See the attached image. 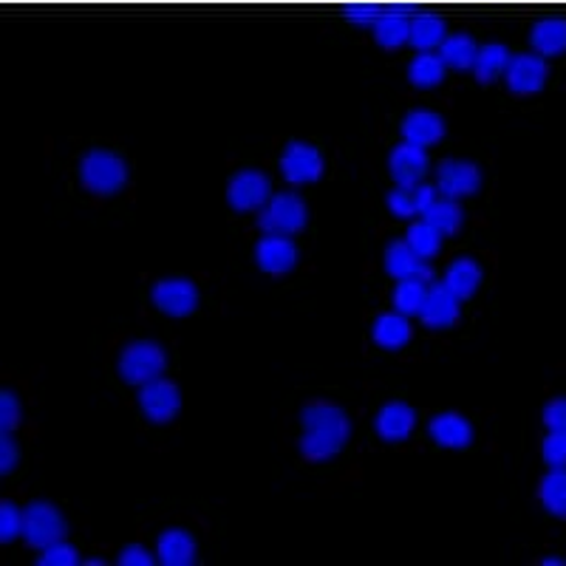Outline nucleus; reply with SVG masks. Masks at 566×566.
<instances>
[{
    "label": "nucleus",
    "instance_id": "nucleus-1",
    "mask_svg": "<svg viewBox=\"0 0 566 566\" xmlns=\"http://www.w3.org/2000/svg\"><path fill=\"white\" fill-rule=\"evenodd\" d=\"M301 422L306 428L301 439V453L310 462H328L346 448L352 437V422L337 406L328 402H315V406L303 408Z\"/></svg>",
    "mask_w": 566,
    "mask_h": 566
},
{
    "label": "nucleus",
    "instance_id": "nucleus-2",
    "mask_svg": "<svg viewBox=\"0 0 566 566\" xmlns=\"http://www.w3.org/2000/svg\"><path fill=\"white\" fill-rule=\"evenodd\" d=\"M80 181L88 193L114 196L128 185V165H125L123 156L94 148L80 161Z\"/></svg>",
    "mask_w": 566,
    "mask_h": 566
},
{
    "label": "nucleus",
    "instance_id": "nucleus-3",
    "mask_svg": "<svg viewBox=\"0 0 566 566\" xmlns=\"http://www.w3.org/2000/svg\"><path fill=\"white\" fill-rule=\"evenodd\" d=\"M165 368H168V354L154 340L128 343L119 354V374L130 386H145V382L156 380L165 374Z\"/></svg>",
    "mask_w": 566,
    "mask_h": 566
},
{
    "label": "nucleus",
    "instance_id": "nucleus-4",
    "mask_svg": "<svg viewBox=\"0 0 566 566\" xmlns=\"http://www.w3.org/2000/svg\"><path fill=\"white\" fill-rule=\"evenodd\" d=\"M310 221V207L297 193H275L258 216V227L275 235H297Z\"/></svg>",
    "mask_w": 566,
    "mask_h": 566
},
{
    "label": "nucleus",
    "instance_id": "nucleus-5",
    "mask_svg": "<svg viewBox=\"0 0 566 566\" xmlns=\"http://www.w3.org/2000/svg\"><path fill=\"white\" fill-rule=\"evenodd\" d=\"M65 533H69V524L52 502H32L23 510V538L29 547L43 553L45 547L63 541Z\"/></svg>",
    "mask_w": 566,
    "mask_h": 566
},
{
    "label": "nucleus",
    "instance_id": "nucleus-6",
    "mask_svg": "<svg viewBox=\"0 0 566 566\" xmlns=\"http://www.w3.org/2000/svg\"><path fill=\"white\" fill-rule=\"evenodd\" d=\"M326 170L323 154L310 142H290L281 156V174L290 185H312Z\"/></svg>",
    "mask_w": 566,
    "mask_h": 566
},
{
    "label": "nucleus",
    "instance_id": "nucleus-7",
    "mask_svg": "<svg viewBox=\"0 0 566 566\" xmlns=\"http://www.w3.org/2000/svg\"><path fill=\"white\" fill-rule=\"evenodd\" d=\"M156 310L170 317H187L199 310V290L193 281L187 277H165L150 292Z\"/></svg>",
    "mask_w": 566,
    "mask_h": 566
},
{
    "label": "nucleus",
    "instance_id": "nucleus-8",
    "mask_svg": "<svg viewBox=\"0 0 566 566\" xmlns=\"http://www.w3.org/2000/svg\"><path fill=\"white\" fill-rule=\"evenodd\" d=\"M272 199L270 176L261 170H239L227 185V201L235 212H252L261 210L266 201Z\"/></svg>",
    "mask_w": 566,
    "mask_h": 566
},
{
    "label": "nucleus",
    "instance_id": "nucleus-9",
    "mask_svg": "<svg viewBox=\"0 0 566 566\" xmlns=\"http://www.w3.org/2000/svg\"><path fill=\"white\" fill-rule=\"evenodd\" d=\"M139 408L142 413L156 424H168L181 411V391L176 382L156 377V380L145 382L139 391Z\"/></svg>",
    "mask_w": 566,
    "mask_h": 566
},
{
    "label": "nucleus",
    "instance_id": "nucleus-10",
    "mask_svg": "<svg viewBox=\"0 0 566 566\" xmlns=\"http://www.w3.org/2000/svg\"><path fill=\"white\" fill-rule=\"evenodd\" d=\"M437 187L439 193L448 199H468L476 196L482 187V170L473 161L464 159H444L437 170Z\"/></svg>",
    "mask_w": 566,
    "mask_h": 566
},
{
    "label": "nucleus",
    "instance_id": "nucleus-11",
    "mask_svg": "<svg viewBox=\"0 0 566 566\" xmlns=\"http://www.w3.org/2000/svg\"><path fill=\"white\" fill-rule=\"evenodd\" d=\"M547 60L541 57V54H513L507 71H504L507 88L513 91V94H522V97L538 94V91L547 85Z\"/></svg>",
    "mask_w": 566,
    "mask_h": 566
},
{
    "label": "nucleus",
    "instance_id": "nucleus-12",
    "mask_svg": "<svg viewBox=\"0 0 566 566\" xmlns=\"http://www.w3.org/2000/svg\"><path fill=\"white\" fill-rule=\"evenodd\" d=\"M255 261L258 266L270 275H283V272L295 270L297 264V247L292 235H275L266 232L264 239L258 241L255 247Z\"/></svg>",
    "mask_w": 566,
    "mask_h": 566
},
{
    "label": "nucleus",
    "instance_id": "nucleus-13",
    "mask_svg": "<svg viewBox=\"0 0 566 566\" xmlns=\"http://www.w3.org/2000/svg\"><path fill=\"white\" fill-rule=\"evenodd\" d=\"M428 168H431L428 154H424L422 145H413V142H402L388 156V170H391L397 185H419Z\"/></svg>",
    "mask_w": 566,
    "mask_h": 566
},
{
    "label": "nucleus",
    "instance_id": "nucleus-14",
    "mask_svg": "<svg viewBox=\"0 0 566 566\" xmlns=\"http://www.w3.org/2000/svg\"><path fill=\"white\" fill-rule=\"evenodd\" d=\"M459 297L453 295L444 283H431L428 286V297H424V306L419 312V321L428 328H448L459 321Z\"/></svg>",
    "mask_w": 566,
    "mask_h": 566
},
{
    "label": "nucleus",
    "instance_id": "nucleus-15",
    "mask_svg": "<svg viewBox=\"0 0 566 566\" xmlns=\"http://www.w3.org/2000/svg\"><path fill=\"white\" fill-rule=\"evenodd\" d=\"M428 437L439 444V448H451V451H464L473 444V424L464 419L462 413H437L428 422Z\"/></svg>",
    "mask_w": 566,
    "mask_h": 566
},
{
    "label": "nucleus",
    "instance_id": "nucleus-16",
    "mask_svg": "<svg viewBox=\"0 0 566 566\" xmlns=\"http://www.w3.org/2000/svg\"><path fill=\"white\" fill-rule=\"evenodd\" d=\"M386 272L394 277V281H406V277H419V281L431 283L433 272L431 266L424 264V258H419L417 252L411 250L406 239L402 241H391L386 247Z\"/></svg>",
    "mask_w": 566,
    "mask_h": 566
},
{
    "label": "nucleus",
    "instance_id": "nucleus-17",
    "mask_svg": "<svg viewBox=\"0 0 566 566\" xmlns=\"http://www.w3.org/2000/svg\"><path fill=\"white\" fill-rule=\"evenodd\" d=\"M437 201V190L428 185H397L388 193L386 205L397 219H419L428 212V207Z\"/></svg>",
    "mask_w": 566,
    "mask_h": 566
},
{
    "label": "nucleus",
    "instance_id": "nucleus-18",
    "mask_svg": "<svg viewBox=\"0 0 566 566\" xmlns=\"http://www.w3.org/2000/svg\"><path fill=\"white\" fill-rule=\"evenodd\" d=\"M374 428L382 442H406L417 428V411L408 402H388L374 419Z\"/></svg>",
    "mask_w": 566,
    "mask_h": 566
},
{
    "label": "nucleus",
    "instance_id": "nucleus-19",
    "mask_svg": "<svg viewBox=\"0 0 566 566\" xmlns=\"http://www.w3.org/2000/svg\"><path fill=\"white\" fill-rule=\"evenodd\" d=\"M402 139L413 142V145H422V148H431L437 142L444 139V119L437 114V111H424L417 108L411 114H406L402 125Z\"/></svg>",
    "mask_w": 566,
    "mask_h": 566
},
{
    "label": "nucleus",
    "instance_id": "nucleus-20",
    "mask_svg": "<svg viewBox=\"0 0 566 566\" xmlns=\"http://www.w3.org/2000/svg\"><path fill=\"white\" fill-rule=\"evenodd\" d=\"M411 9L406 3H397L391 7L388 3L386 14L377 20V27H374V40L382 45V49H399V45H406L411 40Z\"/></svg>",
    "mask_w": 566,
    "mask_h": 566
},
{
    "label": "nucleus",
    "instance_id": "nucleus-21",
    "mask_svg": "<svg viewBox=\"0 0 566 566\" xmlns=\"http://www.w3.org/2000/svg\"><path fill=\"white\" fill-rule=\"evenodd\" d=\"M156 560L165 566H190L196 564V541L187 530H165L156 541Z\"/></svg>",
    "mask_w": 566,
    "mask_h": 566
},
{
    "label": "nucleus",
    "instance_id": "nucleus-22",
    "mask_svg": "<svg viewBox=\"0 0 566 566\" xmlns=\"http://www.w3.org/2000/svg\"><path fill=\"white\" fill-rule=\"evenodd\" d=\"M533 52L541 57H560L566 52V20L564 18H544L538 20L530 32Z\"/></svg>",
    "mask_w": 566,
    "mask_h": 566
},
{
    "label": "nucleus",
    "instance_id": "nucleus-23",
    "mask_svg": "<svg viewBox=\"0 0 566 566\" xmlns=\"http://www.w3.org/2000/svg\"><path fill=\"white\" fill-rule=\"evenodd\" d=\"M371 337L386 352H399V348L408 346V340H411V323H408L406 315H399V312H388V315H380L374 321Z\"/></svg>",
    "mask_w": 566,
    "mask_h": 566
},
{
    "label": "nucleus",
    "instance_id": "nucleus-24",
    "mask_svg": "<svg viewBox=\"0 0 566 566\" xmlns=\"http://www.w3.org/2000/svg\"><path fill=\"white\" fill-rule=\"evenodd\" d=\"M444 286L459 297V301H470L476 295L479 283H482V266L473 258H457L448 272H444Z\"/></svg>",
    "mask_w": 566,
    "mask_h": 566
},
{
    "label": "nucleus",
    "instance_id": "nucleus-25",
    "mask_svg": "<svg viewBox=\"0 0 566 566\" xmlns=\"http://www.w3.org/2000/svg\"><path fill=\"white\" fill-rule=\"evenodd\" d=\"M448 38V27L439 14L419 12L411 18V40L408 43L417 49V52H431L437 45L444 43Z\"/></svg>",
    "mask_w": 566,
    "mask_h": 566
},
{
    "label": "nucleus",
    "instance_id": "nucleus-26",
    "mask_svg": "<svg viewBox=\"0 0 566 566\" xmlns=\"http://www.w3.org/2000/svg\"><path fill=\"white\" fill-rule=\"evenodd\" d=\"M510 60H513V54H510L507 45L488 43L479 49V57H476V63H473V74H476L479 83L490 85V83H495L499 77H504V71H507Z\"/></svg>",
    "mask_w": 566,
    "mask_h": 566
},
{
    "label": "nucleus",
    "instance_id": "nucleus-27",
    "mask_svg": "<svg viewBox=\"0 0 566 566\" xmlns=\"http://www.w3.org/2000/svg\"><path fill=\"white\" fill-rule=\"evenodd\" d=\"M439 57L444 60L448 69H457V71H473V63L479 57V45L476 40L470 38V34H448L444 43L439 45Z\"/></svg>",
    "mask_w": 566,
    "mask_h": 566
},
{
    "label": "nucleus",
    "instance_id": "nucleus-28",
    "mask_svg": "<svg viewBox=\"0 0 566 566\" xmlns=\"http://www.w3.org/2000/svg\"><path fill=\"white\" fill-rule=\"evenodd\" d=\"M444 71H448V65L439 54L417 52V57L408 63V80L417 88H437L444 83Z\"/></svg>",
    "mask_w": 566,
    "mask_h": 566
},
{
    "label": "nucleus",
    "instance_id": "nucleus-29",
    "mask_svg": "<svg viewBox=\"0 0 566 566\" xmlns=\"http://www.w3.org/2000/svg\"><path fill=\"white\" fill-rule=\"evenodd\" d=\"M422 219L428 221V224L437 227L444 239H448V235H457V232L462 230L464 210L459 207L457 199H448V196H442V199H437L431 207H428V212H424Z\"/></svg>",
    "mask_w": 566,
    "mask_h": 566
},
{
    "label": "nucleus",
    "instance_id": "nucleus-30",
    "mask_svg": "<svg viewBox=\"0 0 566 566\" xmlns=\"http://www.w3.org/2000/svg\"><path fill=\"white\" fill-rule=\"evenodd\" d=\"M538 499L549 515L566 518V468H549L538 484Z\"/></svg>",
    "mask_w": 566,
    "mask_h": 566
},
{
    "label": "nucleus",
    "instance_id": "nucleus-31",
    "mask_svg": "<svg viewBox=\"0 0 566 566\" xmlns=\"http://www.w3.org/2000/svg\"><path fill=\"white\" fill-rule=\"evenodd\" d=\"M424 297H428V283L419 281V277H406V281L397 283V290H394V310L399 315H419L424 306Z\"/></svg>",
    "mask_w": 566,
    "mask_h": 566
},
{
    "label": "nucleus",
    "instance_id": "nucleus-32",
    "mask_svg": "<svg viewBox=\"0 0 566 566\" xmlns=\"http://www.w3.org/2000/svg\"><path fill=\"white\" fill-rule=\"evenodd\" d=\"M442 239H444L442 232H439L433 224H428L424 219L408 227V235H406L411 250L417 252L419 258H424V261H431V258L439 255V250H442Z\"/></svg>",
    "mask_w": 566,
    "mask_h": 566
},
{
    "label": "nucleus",
    "instance_id": "nucleus-33",
    "mask_svg": "<svg viewBox=\"0 0 566 566\" xmlns=\"http://www.w3.org/2000/svg\"><path fill=\"white\" fill-rule=\"evenodd\" d=\"M388 3H377V0H354V3H348L346 9H343V14H346V20H352L354 27L360 29H374L377 27V20L386 14Z\"/></svg>",
    "mask_w": 566,
    "mask_h": 566
},
{
    "label": "nucleus",
    "instance_id": "nucleus-34",
    "mask_svg": "<svg viewBox=\"0 0 566 566\" xmlns=\"http://www.w3.org/2000/svg\"><path fill=\"white\" fill-rule=\"evenodd\" d=\"M18 535H23V510L14 502H0V541L9 544Z\"/></svg>",
    "mask_w": 566,
    "mask_h": 566
},
{
    "label": "nucleus",
    "instance_id": "nucleus-35",
    "mask_svg": "<svg viewBox=\"0 0 566 566\" xmlns=\"http://www.w3.org/2000/svg\"><path fill=\"white\" fill-rule=\"evenodd\" d=\"M40 566H77L80 564V553L71 544H65L63 541H57V544H52V547H45L43 555L38 558Z\"/></svg>",
    "mask_w": 566,
    "mask_h": 566
},
{
    "label": "nucleus",
    "instance_id": "nucleus-36",
    "mask_svg": "<svg viewBox=\"0 0 566 566\" xmlns=\"http://www.w3.org/2000/svg\"><path fill=\"white\" fill-rule=\"evenodd\" d=\"M541 457L549 468H566V433L549 431V437L541 444Z\"/></svg>",
    "mask_w": 566,
    "mask_h": 566
},
{
    "label": "nucleus",
    "instance_id": "nucleus-37",
    "mask_svg": "<svg viewBox=\"0 0 566 566\" xmlns=\"http://www.w3.org/2000/svg\"><path fill=\"white\" fill-rule=\"evenodd\" d=\"M23 419V411H20V402L12 391L0 394V431L12 433L14 428Z\"/></svg>",
    "mask_w": 566,
    "mask_h": 566
},
{
    "label": "nucleus",
    "instance_id": "nucleus-38",
    "mask_svg": "<svg viewBox=\"0 0 566 566\" xmlns=\"http://www.w3.org/2000/svg\"><path fill=\"white\" fill-rule=\"evenodd\" d=\"M541 419H544V424H547V431L566 433V397L549 399L547 406H544Z\"/></svg>",
    "mask_w": 566,
    "mask_h": 566
},
{
    "label": "nucleus",
    "instance_id": "nucleus-39",
    "mask_svg": "<svg viewBox=\"0 0 566 566\" xmlns=\"http://www.w3.org/2000/svg\"><path fill=\"white\" fill-rule=\"evenodd\" d=\"M18 459H20L18 444H14V439L9 437V433H3V437H0V473L9 476V473L18 468Z\"/></svg>",
    "mask_w": 566,
    "mask_h": 566
},
{
    "label": "nucleus",
    "instance_id": "nucleus-40",
    "mask_svg": "<svg viewBox=\"0 0 566 566\" xmlns=\"http://www.w3.org/2000/svg\"><path fill=\"white\" fill-rule=\"evenodd\" d=\"M154 560V555L142 547V544H130V547H125L123 553H119V566H150Z\"/></svg>",
    "mask_w": 566,
    "mask_h": 566
}]
</instances>
